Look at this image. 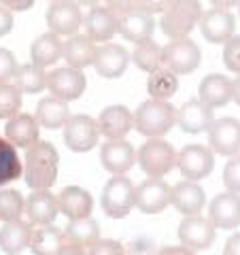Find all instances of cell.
Here are the masks:
<instances>
[{
    "label": "cell",
    "mask_w": 240,
    "mask_h": 255,
    "mask_svg": "<svg viewBox=\"0 0 240 255\" xmlns=\"http://www.w3.org/2000/svg\"><path fill=\"white\" fill-rule=\"evenodd\" d=\"M172 0H138V9L147 11V13H164L166 6L170 4Z\"/></svg>",
    "instance_id": "45"
},
{
    "label": "cell",
    "mask_w": 240,
    "mask_h": 255,
    "mask_svg": "<svg viewBox=\"0 0 240 255\" xmlns=\"http://www.w3.org/2000/svg\"><path fill=\"white\" fill-rule=\"evenodd\" d=\"M60 153L51 142L38 140L26 149L23 157V181L32 191L49 189L58 181Z\"/></svg>",
    "instance_id": "1"
},
{
    "label": "cell",
    "mask_w": 240,
    "mask_h": 255,
    "mask_svg": "<svg viewBox=\"0 0 240 255\" xmlns=\"http://www.w3.org/2000/svg\"><path fill=\"white\" fill-rule=\"evenodd\" d=\"M127 64H130V53L123 45L117 43H105L102 47L96 49L94 64L96 73L105 79H117L125 73Z\"/></svg>",
    "instance_id": "18"
},
{
    "label": "cell",
    "mask_w": 240,
    "mask_h": 255,
    "mask_svg": "<svg viewBox=\"0 0 240 255\" xmlns=\"http://www.w3.org/2000/svg\"><path fill=\"white\" fill-rule=\"evenodd\" d=\"M206 132H209V145L213 153L228 157L240 153V122L236 117L215 119Z\"/></svg>",
    "instance_id": "12"
},
{
    "label": "cell",
    "mask_w": 240,
    "mask_h": 255,
    "mask_svg": "<svg viewBox=\"0 0 240 255\" xmlns=\"http://www.w3.org/2000/svg\"><path fill=\"white\" fill-rule=\"evenodd\" d=\"M232 100L240 107V75L236 77V81H232Z\"/></svg>",
    "instance_id": "52"
},
{
    "label": "cell",
    "mask_w": 240,
    "mask_h": 255,
    "mask_svg": "<svg viewBox=\"0 0 240 255\" xmlns=\"http://www.w3.org/2000/svg\"><path fill=\"white\" fill-rule=\"evenodd\" d=\"M13 30V11L0 6V36H6Z\"/></svg>",
    "instance_id": "46"
},
{
    "label": "cell",
    "mask_w": 240,
    "mask_h": 255,
    "mask_svg": "<svg viewBox=\"0 0 240 255\" xmlns=\"http://www.w3.org/2000/svg\"><path fill=\"white\" fill-rule=\"evenodd\" d=\"M198 98L202 100L204 105H209L211 109L226 107L232 100V81L228 77L217 75V73L204 77L198 87Z\"/></svg>",
    "instance_id": "28"
},
{
    "label": "cell",
    "mask_w": 240,
    "mask_h": 255,
    "mask_svg": "<svg viewBox=\"0 0 240 255\" xmlns=\"http://www.w3.org/2000/svg\"><path fill=\"white\" fill-rule=\"evenodd\" d=\"M238 6H240V4H238Z\"/></svg>",
    "instance_id": "55"
},
{
    "label": "cell",
    "mask_w": 240,
    "mask_h": 255,
    "mask_svg": "<svg viewBox=\"0 0 240 255\" xmlns=\"http://www.w3.org/2000/svg\"><path fill=\"white\" fill-rule=\"evenodd\" d=\"M77 4H85V6H96V4H100L102 0H75Z\"/></svg>",
    "instance_id": "53"
},
{
    "label": "cell",
    "mask_w": 240,
    "mask_h": 255,
    "mask_svg": "<svg viewBox=\"0 0 240 255\" xmlns=\"http://www.w3.org/2000/svg\"><path fill=\"white\" fill-rule=\"evenodd\" d=\"M132 62L145 73H153L155 68L162 66V47H159L153 38H147L134 47Z\"/></svg>",
    "instance_id": "36"
},
{
    "label": "cell",
    "mask_w": 240,
    "mask_h": 255,
    "mask_svg": "<svg viewBox=\"0 0 240 255\" xmlns=\"http://www.w3.org/2000/svg\"><path fill=\"white\" fill-rule=\"evenodd\" d=\"M100 130L96 119L90 115H70L64 124V142L75 153H85L98 145Z\"/></svg>",
    "instance_id": "7"
},
{
    "label": "cell",
    "mask_w": 240,
    "mask_h": 255,
    "mask_svg": "<svg viewBox=\"0 0 240 255\" xmlns=\"http://www.w3.org/2000/svg\"><path fill=\"white\" fill-rule=\"evenodd\" d=\"M85 87H87V79L77 68L64 66V68H55L47 75V90L51 92L53 98H60L64 102L79 100L85 94Z\"/></svg>",
    "instance_id": "9"
},
{
    "label": "cell",
    "mask_w": 240,
    "mask_h": 255,
    "mask_svg": "<svg viewBox=\"0 0 240 255\" xmlns=\"http://www.w3.org/2000/svg\"><path fill=\"white\" fill-rule=\"evenodd\" d=\"M49 32L58 36H75L77 30L83 26V13L75 0H58L45 13Z\"/></svg>",
    "instance_id": "11"
},
{
    "label": "cell",
    "mask_w": 240,
    "mask_h": 255,
    "mask_svg": "<svg viewBox=\"0 0 240 255\" xmlns=\"http://www.w3.org/2000/svg\"><path fill=\"white\" fill-rule=\"evenodd\" d=\"M170 204V185L164 179L149 177L136 187L134 206L145 213V215H157Z\"/></svg>",
    "instance_id": "13"
},
{
    "label": "cell",
    "mask_w": 240,
    "mask_h": 255,
    "mask_svg": "<svg viewBox=\"0 0 240 255\" xmlns=\"http://www.w3.org/2000/svg\"><path fill=\"white\" fill-rule=\"evenodd\" d=\"M153 30H155L153 15L142 11V9H132V11H127L123 15H119L117 32L130 43L138 45L142 41H147V38L153 36Z\"/></svg>",
    "instance_id": "22"
},
{
    "label": "cell",
    "mask_w": 240,
    "mask_h": 255,
    "mask_svg": "<svg viewBox=\"0 0 240 255\" xmlns=\"http://www.w3.org/2000/svg\"><path fill=\"white\" fill-rule=\"evenodd\" d=\"M96 124L102 136H107L109 140H119L125 138L134 128V113L123 105H111L100 111Z\"/></svg>",
    "instance_id": "17"
},
{
    "label": "cell",
    "mask_w": 240,
    "mask_h": 255,
    "mask_svg": "<svg viewBox=\"0 0 240 255\" xmlns=\"http://www.w3.org/2000/svg\"><path fill=\"white\" fill-rule=\"evenodd\" d=\"M125 255H157V247L151 238H136L125 247Z\"/></svg>",
    "instance_id": "43"
},
{
    "label": "cell",
    "mask_w": 240,
    "mask_h": 255,
    "mask_svg": "<svg viewBox=\"0 0 240 255\" xmlns=\"http://www.w3.org/2000/svg\"><path fill=\"white\" fill-rule=\"evenodd\" d=\"M198 26L206 43L221 45V43H228L234 36L236 17L226 9H209L202 13Z\"/></svg>",
    "instance_id": "14"
},
{
    "label": "cell",
    "mask_w": 240,
    "mask_h": 255,
    "mask_svg": "<svg viewBox=\"0 0 240 255\" xmlns=\"http://www.w3.org/2000/svg\"><path fill=\"white\" fill-rule=\"evenodd\" d=\"M213 122H215L213 109L209 105H204L200 98H191L187 102H183L181 109H177V124L187 134L206 132Z\"/></svg>",
    "instance_id": "21"
},
{
    "label": "cell",
    "mask_w": 240,
    "mask_h": 255,
    "mask_svg": "<svg viewBox=\"0 0 240 255\" xmlns=\"http://www.w3.org/2000/svg\"><path fill=\"white\" fill-rule=\"evenodd\" d=\"M15 70H17V60L13 51L0 47V83H9L15 77Z\"/></svg>",
    "instance_id": "42"
},
{
    "label": "cell",
    "mask_w": 240,
    "mask_h": 255,
    "mask_svg": "<svg viewBox=\"0 0 240 255\" xmlns=\"http://www.w3.org/2000/svg\"><path fill=\"white\" fill-rule=\"evenodd\" d=\"M223 185L228 187V191L240 194V153L232 155L223 168Z\"/></svg>",
    "instance_id": "40"
},
{
    "label": "cell",
    "mask_w": 240,
    "mask_h": 255,
    "mask_svg": "<svg viewBox=\"0 0 240 255\" xmlns=\"http://www.w3.org/2000/svg\"><path fill=\"white\" fill-rule=\"evenodd\" d=\"M177 124V109L168 100L149 98L136 109L134 113V128L136 132L147 138H159L172 130Z\"/></svg>",
    "instance_id": "2"
},
{
    "label": "cell",
    "mask_w": 240,
    "mask_h": 255,
    "mask_svg": "<svg viewBox=\"0 0 240 255\" xmlns=\"http://www.w3.org/2000/svg\"><path fill=\"white\" fill-rule=\"evenodd\" d=\"M157 255H196V253L189 251L187 247H183V245L181 247H172L170 245V247H162V249L157 251Z\"/></svg>",
    "instance_id": "49"
},
{
    "label": "cell",
    "mask_w": 240,
    "mask_h": 255,
    "mask_svg": "<svg viewBox=\"0 0 240 255\" xmlns=\"http://www.w3.org/2000/svg\"><path fill=\"white\" fill-rule=\"evenodd\" d=\"M23 213L32 226H51L60 213L58 196H53L49 189L32 191L23 204Z\"/></svg>",
    "instance_id": "20"
},
{
    "label": "cell",
    "mask_w": 240,
    "mask_h": 255,
    "mask_svg": "<svg viewBox=\"0 0 240 255\" xmlns=\"http://www.w3.org/2000/svg\"><path fill=\"white\" fill-rule=\"evenodd\" d=\"M209 221L215 230L240 228V196L234 191H223L215 196L209 204Z\"/></svg>",
    "instance_id": "15"
},
{
    "label": "cell",
    "mask_w": 240,
    "mask_h": 255,
    "mask_svg": "<svg viewBox=\"0 0 240 255\" xmlns=\"http://www.w3.org/2000/svg\"><path fill=\"white\" fill-rule=\"evenodd\" d=\"M34 2L36 0H0V6H4L9 11H28Z\"/></svg>",
    "instance_id": "47"
},
{
    "label": "cell",
    "mask_w": 240,
    "mask_h": 255,
    "mask_svg": "<svg viewBox=\"0 0 240 255\" xmlns=\"http://www.w3.org/2000/svg\"><path fill=\"white\" fill-rule=\"evenodd\" d=\"M200 62H202V51L189 36L174 38L162 49V66L170 68L174 75L194 73Z\"/></svg>",
    "instance_id": "6"
},
{
    "label": "cell",
    "mask_w": 240,
    "mask_h": 255,
    "mask_svg": "<svg viewBox=\"0 0 240 255\" xmlns=\"http://www.w3.org/2000/svg\"><path fill=\"white\" fill-rule=\"evenodd\" d=\"M179 90V75H174L170 68L159 66L153 73H149L147 92L155 100H170Z\"/></svg>",
    "instance_id": "32"
},
{
    "label": "cell",
    "mask_w": 240,
    "mask_h": 255,
    "mask_svg": "<svg viewBox=\"0 0 240 255\" xmlns=\"http://www.w3.org/2000/svg\"><path fill=\"white\" fill-rule=\"evenodd\" d=\"M136 162L147 177L162 179L177 166V151L162 138H149L136 151Z\"/></svg>",
    "instance_id": "4"
},
{
    "label": "cell",
    "mask_w": 240,
    "mask_h": 255,
    "mask_svg": "<svg viewBox=\"0 0 240 255\" xmlns=\"http://www.w3.org/2000/svg\"><path fill=\"white\" fill-rule=\"evenodd\" d=\"M223 255H240V232L228 238L226 247H223Z\"/></svg>",
    "instance_id": "48"
},
{
    "label": "cell",
    "mask_w": 240,
    "mask_h": 255,
    "mask_svg": "<svg viewBox=\"0 0 240 255\" xmlns=\"http://www.w3.org/2000/svg\"><path fill=\"white\" fill-rule=\"evenodd\" d=\"M215 238H217L215 226L206 217L187 215V217H183V221L179 223V241L183 247H187V249L194 253L211 249Z\"/></svg>",
    "instance_id": "10"
},
{
    "label": "cell",
    "mask_w": 240,
    "mask_h": 255,
    "mask_svg": "<svg viewBox=\"0 0 240 255\" xmlns=\"http://www.w3.org/2000/svg\"><path fill=\"white\" fill-rule=\"evenodd\" d=\"M21 111V92L11 83H0V119H11Z\"/></svg>",
    "instance_id": "38"
},
{
    "label": "cell",
    "mask_w": 240,
    "mask_h": 255,
    "mask_svg": "<svg viewBox=\"0 0 240 255\" xmlns=\"http://www.w3.org/2000/svg\"><path fill=\"white\" fill-rule=\"evenodd\" d=\"M223 64L230 73L240 75V36H232L223 43Z\"/></svg>",
    "instance_id": "39"
},
{
    "label": "cell",
    "mask_w": 240,
    "mask_h": 255,
    "mask_svg": "<svg viewBox=\"0 0 240 255\" xmlns=\"http://www.w3.org/2000/svg\"><path fill=\"white\" fill-rule=\"evenodd\" d=\"M21 159L17 155V147L0 136V187L21 177Z\"/></svg>",
    "instance_id": "35"
},
{
    "label": "cell",
    "mask_w": 240,
    "mask_h": 255,
    "mask_svg": "<svg viewBox=\"0 0 240 255\" xmlns=\"http://www.w3.org/2000/svg\"><path fill=\"white\" fill-rule=\"evenodd\" d=\"M96 43L92 41L87 34H75L70 36L66 43H64L62 49V58L66 60V64L70 68L83 70L87 66L94 64V55H96Z\"/></svg>",
    "instance_id": "27"
},
{
    "label": "cell",
    "mask_w": 240,
    "mask_h": 255,
    "mask_svg": "<svg viewBox=\"0 0 240 255\" xmlns=\"http://www.w3.org/2000/svg\"><path fill=\"white\" fill-rule=\"evenodd\" d=\"M202 17V4L200 0H172L162 13L159 26L168 38H185L191 34Z\"/></svg>",
    "instance_id": "3"
},
{
    "label": "cell",
    "mask_w": 240,
    "mask_h": 255,
    "mask_svg": "<svg viewBox=\"0 0 240 255\" xmlns=\"http://www.w3.org/2000/svg\"><path fill=\"white\" fill-rule=\"evenodd\" d=\"M32 238V223L23 219L4 221L0 228V251L6 255H19L23 249L30 247Z\"/></svg>",
    "instance_id": "26"
},
{
    "label": "cell",
    "mask_w": 240,
    "mask_h": 255,
    "mask_svg": "<svg viewBox=\"0 0 240 255\" xmlns=\"http://www.w3.org/2000/svg\"><path fill=\"white\" fill-rule=\"evenodd\" d=\"M58 206H60V213L66 215L70 221L83 219V217H90L92 215L94 198H92L90 191L83 189V187L68 185L58 194Z\"/></svg>",
    "instance_id": "24"
},
{
    "label": "cell",
    "mask_w": 240,
    "mask_h": 255,
    "mask_svg": "<svg viewBox=\"0 0 240 255\" xmlns=\"http://www.w3.org/2000/svg\"><path fill=\"white\" fill-rule=\"evenodd\" d=\"M66 243L64 238V230L51 226H41L38 230H32L30 247L28 249L34 255H58L62 245Z\"/></svg>",
    "instance_id": "31"
},
{
    "label": "cell",
    "mask_w": 240,
    "mask_h": 255,
    "mask_svg": "<svg viewBox=\"0 0 240 255\" xmlns=\"http://www.w3.org/2000/svg\"><path fill=\"white\" fill-rule=\"evenodd\" d=\"M177 166L183 174V179L200 181V179H206L213 172L215 155H213L211 147L191 142V145H185L177 153Z\"/></svg>",
    "instance_id": "8"
},
{
    "label": "cell",
    "mask_w": 240,
    "mask_h": 255,
    "mask_svg": "<svg viewBox=\"0 0 240 255\" xmlns=\"http://www.w3.org/2000/svg\"><path fill=\"white\" fill-rule=\"evenodd\" d=\"M209 2L215 6V9H234V6L240 4V0H209Z\"/></svg>",
    "instance_id": "51"
},
{
    "label": "cell",
    "mask_w": 240,
    "mask_h": 255,
    "mask_svg": "<svg viewBox=\"0 0 240 255\" xmlns=\"http://www.w3.org/2000/svg\"><path fill=\"white\" fill-rule=\"evenodd\" d=\"M107 6L117 15H123L132 9H138V0H107Z\"/></svg>",
    "instance_id": "44"
},
{
    "label": "cell",
    "mask_w": 240,
    "mask_h": 255,
    "mask_svg": "<svg viewBox=\"0 0 240 255\" xmlns=\"http://www.w3.org/2000/svg\"><path fill=\"white\" fill-rule=\"evenodd\" d=\"M23 196L17 189H0V221L19 219L23 213Z\"/></svg>",
    "instance_id": "37"
},
{
    "label": "cell",
    "mask_w": 240,
    "mask_h": 255,
    "mask_svg": "<svg viewBox=\"0 0 240 255\" xmlns=\"http://www.w3.org/2000/svg\"><path fill=\"white\" fill-rule=\"evenodd\" d=\"M4 138L17 149H28L38 142V122L34 115L19 113L11 117L4 128Z\"/></svg>",
    "instance_id": "25"
},
{
    "label": "cell",
    "mask_w": 240,
    "mask_h": 255,
    "mask_svg": "<svg viewBox=\"0 0 240 255\" xmlns=\"http://www.w3.org/2000/svg\"><path fill=\"white\" fill-rule=\"evenodd\" d=\"M49 2H58V0H49Z\"/></svg>",
    "instance_id": "54"
},
{
    "label": "cell",
    "mask_w": 240,
    "mask_h": 255,
    "mask_svg": "<svg viewBox=\"0 0 240 255\" xmlns=\"http://www.w3.org/2000/svg\"><path fill=\"white\" fill-rule=\"evenodd\" d=\"M134 196H136L134 183L125 174H113V179H109L107 185L102 187L100 206L107 217L123 219L134 209Z\"/></svg>",
    "instance_id": "5"
},
{
    "label": "cell",
    "mask_w": 240,
    "mask_h": 255,
    "mask_svg": "<svg viewBox=\"0 0 240 255\" xmlns=\"http://www.w3.org/2000/svg\"><path fill=\"white\" fill-rule=\"evenodd\" d=\"M62 49L64 43L60 41V36L53 34V32H45V34L34 38V43L30 45V60L32 64H36L41 68L53 66L62 58Z\"/></svg>",
    "instance_id": "30"
},
{
    "label": "cell",
    "mask_w": 240,
    "mask_h": 255,
    "mask_svg": "<svg viewBox=\"0 0 240 255\" xmlns=\"http://www.w3.org/2000/svg\"><path fill=\"white\" fill-rule=\"evenodd\" d=\"M87 255H125V247L117 241H111V238H98L90 249H87Z\"/></svg>",
    "instance_id": "41"
},
{
    "label": "cell",
    "mask_w": 240,
    "mask_h": 255,
    "mask_svg": "<svg viewBox=\"0 0 240 255\" xmlns=\"http://www.w3.org/2000/svg\"><path fill=\"white\" fill-rule=\"evenodd\" d=\"M64 238H66V243H75L85 249V247H92L100 238V226L92 217L73 219L68 221V228L64 230Z\"/></svg>",
    "instance_id": "33"
},
{
    "label": "cell",
    "mask_w": 240,
    "mask_h": 255,
    "mask_svg": "<svg viewBox=\"0 0 240 255\" xmlns=\"http://www.w3.org/2000/svg\"><path fill=\"white\" fill-rule=\"evenodd\" d=\"M83 28H85V34L94 43H109L117 34L119 15L115 11H111L109 6L96 4L83 17Z\"/></svg>",
    "instance_id": "16"
},
{
    "label": "cell",
    "mask_w": 240,
    "mask_h": 255,
    "mask_svg": "<svg viewBox=\"0 0 240 255\" xmlns=\"http://www.w3.org/2000/svg\"><path fill=\"white\" fill-rule=\"evenodd\" d=\"M36 122L38 126L47 128V130H60L64 128V124L68 122L70 117V109L68 102H64L60 98H53V96H47V98H41L36 105Z\"/></svg>",
    "instance_id": "29"
},
{
    "label": "cell",
    "mask_w": 240,
    "mask_h": 255,
    "mask_svg": "<svg viewBox=\"0 0 240 255\" xmlns=\"http://www.w3.org/2000/svg\"><path fill=\"white\" fill-rule=\"evenodd\" d=\"M58 255H85V249L75 245V243H64L62 249L58 251Z\"/></svg>",
    "instance_id": "50"
},
{
    "label": "cell",
    "mask_w": 240,
    "mask_h": 255,
    "mask_svg": "<svg viewBox=\"0 0 240 255\" xmlns=\"http://www.w3.org/2000/svg\"><path fill=\"white\" fill-rule=\"evenodd\" d=\"M15 87L21 94H41L47 87V73L36 64H21L15 70Z\"/></svg>",
    "instance_id": "34"
},
{
    "label": "cell",
    "mask_w": 240,
    "mask_h": 255,
    "mask_svg": "<svg viewBox=\"0 0 240 255\" xmlns=\"http://www.w3.org/2000/svg\"><path fill=\"white\" fill-rule=\"evenodd\" d=\"M100 162L102 168L111 174H125L134 168L136 162V149L125 138L119 140H107L100 147Z\"/></svg>",
    "instance_id": "19"
},
{
    "label": "cell",
    "mask_w": 240,
    "mask_h": 255,
    "mask_svg": "<svg viewBox=\"0 0 240 255\" xmlns=\"http://www.w3.org/2000/svg\"><path fill=\"white\" fill-rule=\"evenodd\" d=\"M170 204L174 209L183 213V217L187 215H198L202 213L206 204V194L204 189L198 185V181H181L170 189Z\"/></svg>",
    "instance_id": "23"
}]
</instances>
